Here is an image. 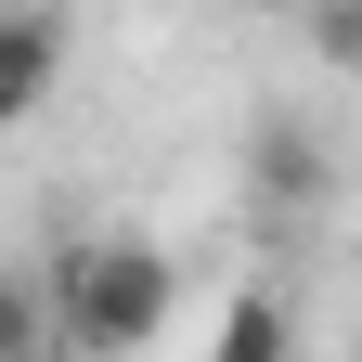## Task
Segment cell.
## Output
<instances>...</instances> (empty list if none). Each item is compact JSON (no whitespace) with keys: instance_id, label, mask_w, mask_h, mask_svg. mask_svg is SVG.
<instances>
[{"instance_id":"3957f363","label":"cell","mask_w":362,"mask_h":362,"mask_svg":"<svg viewBox=\"0 0 362 362\" xmlns=\"http://www.w3.org/2000/svg\"><path fill=\"white\" fill-rule=\"evenodd\" d=\"M324 181H337V156L310 143V129H285V117L246 129V194H259V207H310Z\"/></svg>"},{"instance_id":"8992f818","label":"cell","mask_w":362,"mask_h":362,"mask_svg":"<svg viewBox=\"0 0 362 362\" xmlns=\"http://www.w3.org/2000/svg\"><path fill=\"white\" fill-rule=\"evenodd\" d=\"M298 324H285V298H220V324H207V349L220 362H272Z\"/></svg>"},{"instance_id":"52a82bcc","label":"cell","mask_w":362,"mask_h":362,"mask_svg":"<svg viewBox=\"0 0 362 362\" xmlns=\"http://www.w3.org/2000/svg\"><path fill=\"white\" fill-rule=\"evenodd\" d=\"M233 13H298V0H233Z\"/></svg>"},{"instance_id":"5b68a950","label":"cell","mask_w":362,"mask_h":362,"mask_svg":"<svg viewBox=\"0 0 362 362\" xmlns=\"http://www.w3.org/2000/svg\"><path fill=\"white\" fill-rule=\"evenodd\" d=\"M298 52L324 78H362V0H298Z\"/></svg>"},{"instance_id":"7a4b0ae2","label":"cell","mask_w":362,"mask_h":362,"mask_svg":"<svg viewBox=\"0 0 362 362\" xmlns=\"http://www.w3.org/2000/svg\"><path fill=\"white\" fill-rule=\"evenodd\" d=\"M52 78H65V26L39 0H0V129H26L52 104Z\"/></svg>"},{"instance_id":"6da1fadb","label":"cell","mask_w":362,"mask_h":362,"mask_svg":"<svg viewBox=\"0 0 362 362\" xmlns=\"http://www.w3.org/2000/svg\"><path fill=\"white\" fill-rule=\"evenodd\" d=\"M39 272H52V337L65 349H156L181 324V272L143 233H78V246H52Z\"/></svg>"},{"instance_id":"277c9868","label":"cell","mask_w":362,"mask_h":362,"mask_svg":"<svg viewBox=\"0 0 362 362\" xmlns=\"http://www.w3.org/2000/svg\"><path fill=\"white\" fill-rule=\"evenodd\" d=\"M39 349H65L52 337V272H13V259H0V362H39Z\"/></svg>"}]
</instances>
